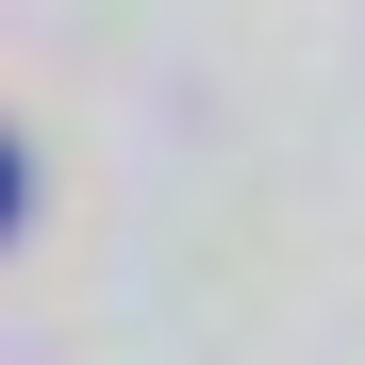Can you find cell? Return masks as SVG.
Segmentation results:
<instances>
[{"label":"cell","instance_id":"1","mask_svg":"<svg viewBox=\"0 0 365 365\" xmlns=\"http://www.w3.org/2000/svg\"><path fill=\"white\" fill-rule=\"evenodd\" d=\"M0 200H17V166H0Z\"/></svg>","mask_w":365,"mask_h":365}]
</instances>
